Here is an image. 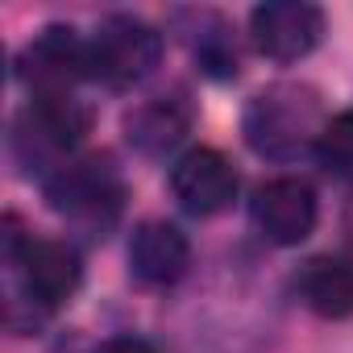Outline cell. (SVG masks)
I'll use <instances>...</instances> for the list:
<instances>
[{
  "label": "cell",
  "instance_id": "8fae6325",
  "mask_svg": "<svg viewBox=\"0 0 353 353\" xmlns=\"http://www.w3.org/2000/svg\"><path fill=\"white\" fill-rule=\"evenodd\" d=\"M295 287H299V299L316 316H324V320L353 316V262L349 258H332V254L312 258L299 270Z\"/></svg>",
  "mask_w": 353,
  "mask_h": 353
},
{
  "label": "cell",
  "instance_id": "7c38bea8",
  "mask_svg": "<svg viewBox=\"0 0 353 353\" xmlns=\"http://www.w3.org/2000/svg\"><path fill=\"white\" fill-rule=\"evenodd\" d=\"M188 125H192V112L179 96H154L125 117V137L141 154H166L170 145H179Z\"/></svg>",
  "mask_w": 353,
  "mask_h": 353
},
{
  "label": "cell",
  "instance_id": "8992f818",
  "mask_svg": "<svg viewBox=\"0 0 353 353\" xmlns=\"http://www.w3.org/2000/svg\"><path fill=\"white\" fill-rule=\"evenodd\" d=\"M17 71L34 96H71V88L92 75V42L71 26H46L21 46Z\"/></svg>",
  "mask_w": 353,
  "mask_h": 353
},
{
  "label": "cell",
  "instance_id": "9a60e30c",
  "mask_svg": "<svg viewBox=\"0 0 353 353\" xmlns=\"http://www.w3.org/2000/svg\"><path fill=\"white\" fill-rule=\"evenodd\" d=\"M349 221H353V216H349Z\"/></svg>",
  "mask_w": 353,
  "mask_h": 353
},
{
  "label": "cell",
  "instance_id": "5bb4252c",
  "mask_svg": "<svg viewBox=\"0 0 353 353\" xmlns=\"http://www.w3.org/2000/svg\"><path fill=\"white\" fill-rule=\"evenodd\" d=\"M100 353H158V349L141 336H112V341L100 345Z\"/></svg>",
  "mask_w": 353,
  "mask_h": 353
},
{
  "label": "cell",
  "instance_id": "3957f363",
  "mask_svg": "<svg viewBox=\"0 0 353 353\" xmlns=\"http://www.w3.org/2000/svg\"><path fill=\"white\" fill-rule=\"evenodd\" d=\"M162 63V34L129 13L104 17L92 38V75L108 88H133Z\"/></svg>",
  "mask_w": 353,
  "mask_h": 353
},
{
  "label": "cell",
  "instance_id": "30bf717a",
  "mask_svg": "<svg viewBox=\"0 0 353 353\" xmlns=\"http://www.w3.org/2000/svg\"><path fill=\"white\" fill-rule=\"evenodd\" d=\"M192 266V241L170 221H141L129 237V274L141 287H174Z\"/></svg>",
  "mask_w": 353,
  "mask_h": 353
},
{
  "label": "cell",
  "instance_id": "277c9868",
  "mask_svg": "<svg viewBox=\"0 0 353 353\" xmlns=\"http://www.w3.org/2000/svg\"><path fill=\"white\" fill-rule=\"evenodd\" d=\"M121 174L108 154H88L63 162L54 174H46V200L54 212L75 216V221H112L121 208Z\"/></svg>",
  "mask_w": 353,
  "mask_h": 353
},
{
  "label": "cell",
  "instance_id": "9c48e42d",
  "mask_svg": "<svg viewBox=\"0 0 353 353\" xmlns=\"http://www.w3.org/2000/svg\"><path fill=\"white\" fill-rule=\"evenodd\" d=\"M316 192L312 183L295 179V174H283V179H270L254 192V204H250V216H254V229L270 241V245H299L312 237L316 229Z\"/></svg>",
  "mask_w": 353,
  "mask_h": 353
},
{
  "label": "cell",
  "instance_id": "ba28073f",
  "mask_svg": "<svg viewBox=\"0 0 353 353\" xmlns=\"http://www.w3.org/2000/svg\"><path fill=\"white\" fill-rule=\"evenodd\" d=\"M237 188H241L237 166L212 145H196L170 166V192L179 200V208L192 216L225 212L237 200Z\"/></svg>",
  "mask_w": 353,
  "mask_h": 353
},
{
  "label": "cell",
  "instance_id": "6da1fadb",
  "mask_svg": "<svg viewBox=\"0 0 353 353\" xmlns=\"http://www.w3.org/2000/svg\"><path fill=\"white\" fill-rule=\"evenodd\" d=\"M328 117L320 104V92L307 83H274L262 88L241 117V133L250 141L254 154L287 162L299 158L303 150H316L320 133H324Z\"/></svg>",
  "mask_w": 353,
  "mask_h": 353
},
{
  "label": "cell",
  "instance_id": "5b68a950",
  "mask_svg": "<svg viewBox=\"0 0 353 353\" xmlns=\"http://www.w3.org/2000/svg\"><path fill=\"white\" fill-rule=\"evenodd\" d=\"M9 262L21 279L26 299L46 307V312L63 307L79 291V279H83L75 245L54 241V237H17V233H9Z\"/></svg>",
  "mask_w": 353,
  "mask_h": 353
},
{
  "label": "cell",
  "instance_id": "52a82bcc",
  "mask_svg": "<svg viewBox=\"0 0 353 353\" xmlns=\"http://www.w3.org/2000/svg\"><path fill=\"white\" fill-rule=\"evenodd\" d=\"M324 38V13L307 0H266L250 13V42L270 63H299Z\"/></svg>",
  "mask_w": 353,
  "mask_h": 353
},
{
  "label": "cell",
  "instance_id": "7a4b0ae2",
  "mask_svg": "<svg viewBox=\"0 0 353 353\" xmlns=\"http://www.w3.org/2000/svg\"><path fill=\"white\" fill-rule=\"evenodd\" d=\"M92 117L75 96H34V104L17 117V158L26 166H42L46 174H54L63 162H71V150L83 141Z\"/></svg>",
  "mask_w": 353,
  "mask_h": 353
},
{
  "label": "cell",
  "instance_id": "4fadbf2b",
  "mask_svg": "<svg viewBox=\"0 0 353 353\" xmlns=\"http://www.w3.org/2000/svg\"><path fill=\"white\" fill-rule=\"evenodd\" d=\"M316 154L332 174H353V112L328 117V125L316 141Z\"/></svg>",
  "mask_w": 353,
  "mask_h": 353
}]
</instances>
